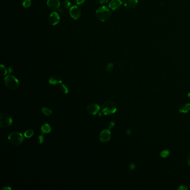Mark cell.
Listing matches in <instances>:
<instances>
[{
  "mask_svg": "<svg viewBox=\"0 0 190 190\" xmlns=\"http://www.w3.org/2000/svg\"><path fill=\"white\" fill-rule=\"evenodd\" d=\"M111 12L108 8L104 6L98 8L95 12L97 19L101 22H105L108 21L111 16Z\"/></svg>",
  "mask_w": 190,
  "mask_h": 190,
  "instance_id": "1",
  "label": "cell"
},
{
  "mask_svg": "<svg viewBox=\"0 0 190 190\" xmlns=\"http://www.w3.org/2000/svg\"><path fill=\"white\" fill-rule=\"evenodd\" d=\"M101 112L104 115H110L116 112V105L110 101H107L103 103L101 107Z\"/></svg>",
  "mask_w": 190,
  "mask_h": 190,
  "instance_id": "2",
  "label": "cell"
},
{
  "mask_svg": "<svg viewBox=\"0 0 190 190\" xmlns=\"http://www.w3.org/2000/svg\"><path fill=\"white\" fill-rule=\"evenodd\" d=\"M5 84L8 89H17L19 86V81L17 78L12 75H8L4 79Z\"/></svg>",
  "mask_w": 190,
  "mask_h": 190,
  "instance_id": "3",
  "label": "cell"
},
{
  "mask_svg": "<svg viewBox=\"0 0 190 190\" xmlns=\"http://www.w3.org/2000/svg\"><path fill=\"white\" fill-rule=\"evenodd\" d=\"M8 140L14 146H19L23 142V137L19 132H12L8 135Z\"/></svg>",
  "mask_w": 190,
  "mask_h": 190,
  "instance_id": "4",
  "label": "cell"
},
{
  "mask_svg": "<svg viewBox=\"0 0 190 190\" xmlns=\"http://www.w3.org/2000/svg\"><path fill=\"white\" fill-rule=\"evenodd\" d=\"M12 122V119L10 116L6 114H1L0 115V127L5 128L9 127Z\"/></svg>",
  "mask_w": 190,
  "mask_h": 190,
  "instance_id": "5",
  "label": "cell"
},
{
  "mask_svg": "<svg viewBox=\"0 0 190 190\" xmlns=\"http://www.w3.org/2000/svg\"><path fill=\"white\" fill-rule=\"evenodd\" d=\"M69 14L73 19L78 20L81 16V10L77 6H74L70 8Z\"/></svg>",
  "mask_w": 190,
  "mask_h": 190,
  "instance_id": "6",
  "label": "cell"
},
{
  "mask_svg": "<svg viewBox=\"0 0 190 190\" xmlns=\"http://www.w3.org/2000/svg\"><path fill=\"white\" fill-rule=\"evenodd\" d=\"M123 4L121 0H112L109 4V7L113 11H117L122 7Z\"/></svg>",
  "mask_w": 190,
  "mask_h": 190,
  "instance_id": "7",
  "label": "cell"
},
{
  "mask_svg": "<svg viewBox=\"0 0 190 190\" xmlns=\"http://www.w3.org/2000/svg\"><path fill=\"white\" fill-rule=\"evenodd\" d=\"M86 110H87V112H88V113H89L90 114L95 115L100 111L101 108L97 104L92 103L88 105Z\"/></svg>",
  "mask_w": 190,
  "mask_h": 190,
  "instance_id": "8",
  "label": "cell"
},
{
  "mask_svg": "<svg viewBox=\"0 0 190 190\" xmlns=\"http://www.w3.org/2000/svg\"><path fill=\"white\" fill-rule=\"evenodd\" d=\"M60 5V0H47V6L48 8L52 11L59 9Z\"/></svg>",
  "mask_w": 190,
  "mask_h": 190,
  "instance_id": "9",
  "label": "cell"
},
{
  "mask_svg": "<svg viewBox=\"0 0 190 190\" xmlns=\"http://www.w3.org/2000/svg\"><path fill=\"white\" fill-rule=\"evenodd\" d=\"M111 138V133L109 129H105L101 132L99 139L102 142H107Z\"/></svg>",
  "mask_w": 190,
  "mask_h": 190,
  "instance_id": "10",
  "label": "cell"
},
{
  "mask_svg": "<svg viewBox=\"0 0 190 190\" xmlns=\"http://www.w3.org/2000/svg\"><path fill=\"white\" fill-rule=\"evenodd\" d=\"M49 21L51 25L55 26L58 24L60 21V16L56 12H53L49 16Z\"/></svg>",
  "mask_w": 190,
  "mask_h": 190,
  "instance_id": "11",
  "label": "cell"
},
{
  "mask_svg": "<svg viewBox=\"0 0 190 190\" xmlns=\"http://www.w3.org/2000/svg\"><path fill=\"white\" fill-rule=\"evenodd\" d=\"M123 3L125 8L128 9H133L137 6L138 0H123Z\"/></svg>",
  "mask_w": 190,
  "mask_h": 190,
  "instance_id": "12",
  "label": "cell"
},
{
  "mask_svg": "<svg viewBox=\"0 0 190 190\" xmlns=\"http://www.w3.org/2000/svg\"><path fill=\"white\" fill-rule=\"evenodd\" d=\"M49 82L50 84L52 85H60L62 83V78L57 75H53L52 77H51L49 80Z\"/></svg>",
  "mask_w": 190,
  "mask_h": 190,
  "instance_id": "13",
  "label": "cell"
},
{
  "mask_svg": "<svg viewBox=\"0 0 190 190\" xmlns=\"http://www.w3.org/2000/svg\"><path fill=\"white\" fill-rule=\"evenodd\" d=\"M190 110V103H185L181 105L179 107V111L180 112L183 113H186L188 112Z\"/></svg>",
  "mask_w": 190,
  "mask_h": 190,
  "instance_id": "14",
  "label": "cell"
},
{
  "mask_svg": "<svg viewBox=\"0 0 190 190\" xmlns=\"http://www.w3.org/2000/svg\"><path fill=\"white\" fill-rule=\"evenodd\" d=\"M50 125L49 124H47V123H45V124H43L41 128V131L43 134H47V133H49L51 132Z\"/></svg>",
  "mask_w": 190,
  "mask_h": 190,
  "instance_id": "15",
  "label": "cell"
},
{
  "mask_svg": "<svg viewBox=\"0 0 190 190\" xmlns=\"http://www.w3.org/2000/svg\"><path fill=\"white\" fill-rule=\"evenodd\" d=\"M34 131L31 129H27V131H26L25 133H24V136L27 138H30L32 137L33 135H34Z\"/></svg>",
  "mask_w": 190,
  "mask_h": 190,
  "instance_id": "16",
  "label": "cell"
},
{
  "mask_svg": "<svg viewBox=\"0 0 190 190\" xmlns=\"http://www.w3.org/2000/svg\"><path fill=\"white\" fill-rule=\"evenodd\" d=\"M41 111L44 114H45L47 116H49L52 114V111L50 109L47 108H43L41 109Z\"/></svg>",
  "mask_w": 190,
  "mask_h": 190,
  "instance_id": "17",
  "label": "cell"
},
{
  "mask_svg": "<svg viewBox=\"0 0 190 190\" xmlns=\"http://www.w3.org/2000/svg\"><path fill=\"white\" fill-rule=\"evenodd\" d=\"M0 69H1V75L2 76H5L8 73V70L6 69V67L4 65L1 64L0 65Z\"/></svg>",
  "mask_w": 190,
  "mask_h": 190,
  "instance_id": "18",
  "label": "cell"
},
{
  "mask_svg": "<svg viewBox=\"0 0 190 190\" xmlns=\"http://www.w3.org/2000/svg\"><path fill=\"white\" fill-rule=\"evenodd\" d=\"M31 0H24L23 2V6L25 8H29L31 5Z\"/></svg>",
  "mask_w": 190,
  "mask_h": 190,
  "instance_id": "19",
  "label": "cell"
},
{
  "mask_svg": "<svg viewBox=\"0 0 190 190\" xmlns=\"http://www.w3.org/2000/svg\"><path fill=\"white\" fill-rule=\"evenodd\" d=\"M114 68V64L112 63V62H109L108 64L106 66V68H105V70L107 71V72H110L112 71L113 69Z\"/></svg>",
  "mask_w": 190,
  "mask_h": 190,
  "instance_id": "20",
  "label": "cell"
},
{
  "mask_svg": "<svg viewBox=\"0 0 190 190\" xmlns=\"http://www.w3.org/2000/svg\"><path fill=\"white\" fill-rule=\"evenodd\" d=\"M60 87L61 90L64 93V94H67L69 93V89H68V88L65 85H64L62 83L61 84H60Z\"/></svg>",
  "mask_w": 190,
  "mask_h": 190,
  "instance_id": "21",
  "label": "cell"
},
{
  "mask_svg": "<svg viewBox=\"0 0 190 190\" xmlns=\"http://www.w3.org/2000/svg\"><path fill=\"white\" fill-rule=\"evenodd\" d=\"M170 155V152L168 150H163L161 152V156L162 157V158H166L167 157H168Z\"/></svg>",
  "mask_w": 190,
  "mask_h": 190,
  "instance_id": "22",
  "label": "cell"
},
{
  "mask_svg": "<svg viewBox=\"0 0 190 190\" xmlns=\"http://www.w3.org/2000/svg\"><path fill=\"white\" fill-rule=\"evenodd\" d=\"M63 6L65 8H69L71 7V2L69 0H65L63 2Z\"/></svg>",
  "mask_w": 190,
  "mask_h": 190,
  "instance_id": "23",
  "label": "cell"
},
{
  "mask_svg": "<svg viewBox=\"0 0 190 190\" xmlns=\"http://www.w3.org/2000/svg\"><path fill=\"white\" fill-rule=\"evenodd\" d=\"M86 0H76V4L77 5L81 6L85 4Z\"/></svg>",
  "mask_w": 190,
  "mask_h": 190,
  "instance_id": "24",
  "label": "cell"
},
{
  "mask_svg": "<svg viewBox=\"0 0 190 190\" xmlns=\"http://www.w3.org/2000/svg\"><path fill=\"white\" fill-rule=\"evenodd\" d=\"M44 140H45V138H44V136L41 135V136H39V138H38L39 143H43V142H44Z\"/></svg>",
  "mask_w": 190,
  "mask_h": 190,
  "instance_id": "25",
  "label": "cell"
},
{
  "mask_svg": "<svg viewBox=\"0 0 190 190\" xmlns=\"http://www.w3.org/2000/svg\"><path fill=\"white\" fill-rule=\"evenodd\" d=\"M135 167H136V166H135V164H134V163H130V164H129V168H130V170H134V169H135Z\"/></svg>",
  "mask_w": 190,
  "mask_h": 190,
  "instance_id": "26",
  "label": "cell"
},
{
  "mask_svg": "<svg viewBox=\"0 0 190 190\" xmlns=\"http://www.w3.org/2000/svg\"><path fill=\"white\" fill-rule=\"evenodd\" d=\"M178 190H187V187L186 186H185L182 185V186H180L179 187V188H178Z\"/></svg>",
  "mask_w": 190,
  "mask_h": 190,
  "instance_id": "27",
  "label": "cell"
},
{
  "mask_svg": "<svg viewBox=\"0 0 190 190\" xmlns=\"http://www.w3.org/2000/svg\"><path fill=\"white\" fill-rule=\"evenodd\" d=\"M109 0H99V3L101 5H105L108 2Z\"/></svg>",
  "mask_w": 190,
  "mask_h": 190,
  "instance_id": "28",
  "label": "cell"
},
{
  "mask_svg": "<svg viewBox=\"0 0 190 190\" xmlns=\"http://www.w3.org/2000/svg\"><path fill=\"white\" fill-rule=\"evenodd\" d=\"M8 72H9L10 74H11L12 72H14V68H13V67L10 66V67L8 68Z\"/></svg>",
  "mask_w": 190,
  "mask_h": 190,
  "instance_id": "29",
  "label": "cell"
},
{
  "mask_svg": "<svg viewBox=\"0 0 190 190\" xmlns=\"http://www.w3.org/2000/svg\"><path fill=\"white\" fill-rule=\"evenodd\" d=\"M1 190H11V188L8 186L4 187Z\"/></svg>",
  "mask_w": 190,
  "mask_h": 190,
  "instance_id": "30",
  "label": "cell"
},
{
  "mask_svg": "<svg viewBox=\"0 0 190 190\" xmlns=\"http://www.w3.org/2000/svg\"><path fill=\"white\" fill-rule=\"evenodd\" d=\"M187 163H188V164L190 166V153L187 157Z\"/></svg>",
  "mask_w": 190,
  "mask_h": 190,
  "instance_id": "31",
  "label": "cell"
},
{
  "mask_svg": "<svg viewBox=\"0 0 190 190\" xmlns=\"http://www.w3.org/2000/svg\"><path fill=\"white\" fill-rule=\"evenodd\" d=\"M187 96H188V98H190V93L188 94V95H187Z\"/></svg>",
  "mask_w": 190,
  "mask_h": 190,
  "instance_id": "32",
  "label": "cell"
},
{
  "mask_svg": "<svg viewBox=\"0 0 190 190\" xmlns=\"http://www.w3.org/2000/svg\"><path fill=\"white\" fill-rule=\"evenodd\" d=\"M189 188H190V184H189Z\"/></svg>",
  "mask_w": 190,
  "mask_h": 190,
  "instance_id": "33",
  "label": "cell"
}]
</instances>
